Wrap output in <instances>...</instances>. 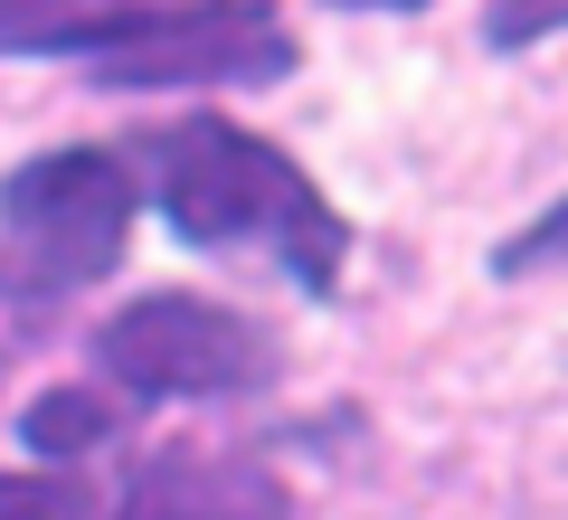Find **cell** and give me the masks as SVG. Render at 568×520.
Here are the masks:
<instances>
[{
  "mask_svg": "<svg viewBox=\"0 0 568 520\" xmlns=\"http://www.w3.org/2000/svg\"><path fill=\"white\" fill-rule=\"evenodd\" d=\"M342 10H426V0H342Z\"/></svg>",
  "mask_w": 568,
  "mask_h": 520,
  "instance_id": "8fae6325",
  "label": "cell"
},
{
  "mask_svg": "<svg viewBox=\"0 0 568 520\" xmlns=\"http://www.w3.org/2000/svg\"><path fill=\"white\" fill-rule=\"evenodd\" d=\"M104 520H294V492L265 473L256 455H219V445H162L123 473Z\"/></svg>",
  "mask_w": 568,
  "mask_h": 520,
  "instance_id": "5b68a950",
  "label": "cell"
},
{
  "mask_svg": "<svg viewBox=\"0 0 568 520\" xmlns=\"http://www.w3.org/2000/svg\"><path fill=\"white\" fill-rule=\"evenodd\" d=\"M104 436H114V407H104L95 388H48V398H29V417H20V445H29L39 463L95 455Z\"/></svg>",
  "mask_w": 568,
  "mask_h": 520,
  "instance_id": "52a82bcc",
  "label": "cell"
},
{
  "mask_svg": "<svg viewBox=\"0 0 568 520\" xmlns=\"http://www.w3.org/2000/svg\"><path fill=\"white\" fill-rule=\"evenodd\" d=\"M95 369L142 407H209V398H246L284 369L275 332L209 294H133L114 322L95 332Z\"/></svg>",
  "mask_w": 568,
  "mask_h": 520,
  "instance_id": "3957f363",
  "label": "cell"
},
{
  "mask_svg": "<svg viewBox=\"0 0 568 520\" xmlns=\"http://www.w3.org/2000/svg\"><path fill=\"white\" fill-rule=\"evenodd\" d=\"M171 0H0V58H95L133 20H152Z\"/></svg>",
  "mask_w": 568,
  "mask_h": 520,
  "instance_id": "8992f818",
  "label": "cell"
},
{
  "mask_svg": "<svg viewBox=\"0 0 568 520\" xmlns=\"http://www.w3.org/2000/svg\"><path fill=\"white\" fill-rule=\"evenodd\" d=\"M294 29L275 0H171L123 39L95 48V85L114 95H181V85H284L294 77Z\"/></svg>",
  "mask_w": 568,
  "mask_h": 520,
  "instance_id": "277c9868",
  "label": "cell"
},
{
  "mask_svg": "<svg viewBox=\"0 0 568 520\" xmlns=\"http://www.w3.org/2000/svg\"><path fill=\"white\" fill-rule=\"evenodd\" d=\"M540 265H568V190H559V200H549L530 227H511V237L493 246V275H503V284L540 275Z\"/></svg>",
  "mask_w": 568,
  "mask_h": 520,
  "instance_id": "9c48e42d",
  "label": "cell"
},
{
  "mask_svg": "<svg viewBox=\"0 0 568 520\" xmlns=\"http://www.w3.org/2000/svg\"><path fill=\"white\" fill-rule=\"evenodd\" d=\"M0 520H104V501L67 473H0Z\"/></svg>",
  "mask_w": 568,
  "mask_h": 520,
  "instance_id": "ba28073f",
  "label": "cell"
},
{
  "mask_svg": "<svg viewBox=\"0 0 568 520\" xmlns=\"http://www.w3.org/2000/svg\"><path fill=\"white\" fill-rule=\"evenodd\" d=\"M133 171L123 152H95V142H67V152H39L0 181V294L10 303H58L85 294L123 265L133 246Z\"/></svg>",
  "mask_w": 568,
  "mask_h": 520,
  "instance_id": "7a4b0ae2",
  "label": "cell"
},
{
  "mask_svg": "<svg viewBox=\"0 0 568 520\" xmlns=\"http://www.w3.org/2000/svg\"><path fill=\"white\" fill-rule=\"evenodd\" d=\"M568 29V0H493L484 10V48H540V39H559Z\"/></svg>",
  "mask_w": 568,
  "mask_h": 520,
  "instance_id": "30bf717a",
  "label": "cell"
},
{
  "mask_svg": "<svg viewBox=\"0 0 568 520\" xmlns=\"http://www.w3.org/2000/svg\"><path fill=\"white\" fill-rule=\"evenodd\" d=\"M142 181H152V208H162V227L181 246L275 256L304 294H342L351 218L323 200V181L284 142L246 133V123H219V114L152 123L142 133Z\"/></svg>",
  "mask_w": 568,
  "mask_h": 520,
  "instance_id": "6da1fadb",
  "label": "cell"
}]
</instances>
